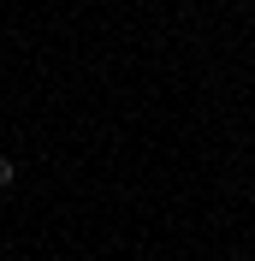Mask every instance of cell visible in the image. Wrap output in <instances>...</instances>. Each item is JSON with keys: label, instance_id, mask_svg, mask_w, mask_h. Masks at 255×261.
<instances>
[{"label": "cell", "instance_id": "obj_1", "mask_svg": "<svg viewBox=\"0 0 255 261\" xmlns=\"http://www.w3.org/2000/svg\"><path fill=\"white\" fill-rule=\"evenodd\" d=\"M6 184H18V161H6V154H0V190H6Z\"/></svg>", "mask_w": 255, "mask_h": 261}]
</instances>
